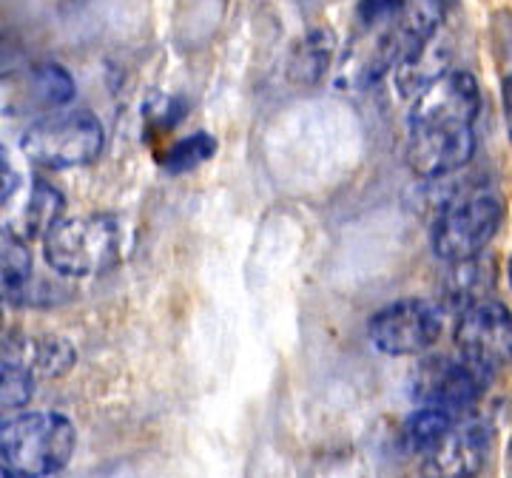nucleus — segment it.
I'll list each match as a JSON object with an SVG mask.
<instances>
[{"instance_id":"2eb2a0df","label":"nucleus","mask_w":512,"mask_h":478,"mask_svg":"<svg viewBox=\"0 0 512 478\" xmlns=\"http://www.w3.org/2000/svg\"><path fill=\"white\" fill-rule=\"evenodd\" d=\"M333 52H336L333 32L325 29V26L311 29L308 35L293 46L291 60H288V77H291L293 83H299V86L319 83L325 77V72H328Z\"/></svg>"},{"instance_id":"6ab92c4d","label":"nucleus","mask_w":512,"mask_h":478,"mask_svg":"<svg viewBox=\"0 0 512 478\" xmlns=\"http://www.w3.org/2000/svg\"><path fill=\"white\" fill-rule=\"evenodd\" d=\"M461 416L458 413H450L444 407H427L421 405V410H416L402 430V442L410 453H424L427 447L439 442L441 436L458 422Z\"/></svg>"},{"instance_id":"ddd939ff","label":"nucleus","mask_w":512,"mask_h":478,"mask_svg":"<svg viewBox=\"0 0 512 478\" xmlns=\"http://www.w3.org/2000/svg\"><path fill=\"white\" fill-rule=\"evenodd\" d=\"M0 362H9L32 376H63L77 362V350L60 336L12 333L0 342Z\"/></svg>"},{"instance_id":"f257e3e1","label":"nucleus","mask_w":512,"mask_h":478,"mask_svg":"<svg viewBox=\"0 0 512 478\" xmlns=\"http://www.w3.org/2000/svg\"><path fill=\"white\" fill-rule=\"evenodd\" d=\"M441 20V0H402L387 18L370 23L365 35L350 43L336 72V86L367 89L379 83L384 74L393 72L439 35Z\"/></svg>"},{"instance_id":"1a4fd4ad","label":"nucleus","mask_w":512,"mask_h":478,"mask_svg":"<svg viewBox=\"0 0 512 478\" xmlns=\"http://www.w3.org/2000/svg\"><path fill=\"white\" fill-rule=\"evenodd\" d=\"M510 311L495 302H478L461 311L456 325V348L464 362L490 376L510 362Z\"/></svg>"},{"instance_id":"39448f33","label":"nucleus","mask_w":512,"mask_h":478,"mask_svg":"<svg viewBox=\"0 0 512 478\" xmlns=\"http://www.w3.org/2000/svg\"><path fill=\"white\" fill-rule=\"evenodd\" d=\"M498 225H501V203L493 194L478 191L470 197H456L436 217L433 251L447 262L478 257L484 245L495 237Z\"/></svg>"},{"instance_id":"412c9836","label":"nucleus","mask_w":512,"mask_h":478,"mask_svg":"<svg viewBox=\"0 0 512 478\" xmlns=\"http://www.w3.org/2000/svg\"><path fill=\"white\" fill-rule=\"evenodd\" d=\"M35 396V376L0 362V410H18Z\"/></svg>"},{"instance_id":"f8f14e48","label":"nucleus","mask_w":512,"mask_h":478,"mask_svg":"<svg viewBox=\"0 0 512 478\" xmlns=\"http://www.w3.org/2000/svg\"><path fill=\"white\" fill-rule=\"evenodd\" d=\"M476 154L473 126L464 129H419L407 140V166L424 180H444L467 166Z\"/></svg>"},{"instance_id":"9d476101","label":"nucleus","mask_w":512,"mask_h":478,"mask_svg":"<svg viewBox=\"0 0 512 478\" xmlns=\"http://www.w3.org/2000/svg\"><path fill=\"white\" fill-rule=\"evenodd\" d=\"M487 376L464 359L433 356L421 362L413 376V399L419 405L444 407L450 413H467L484 393Z\"/></svg>"},{"instance_id":"5701e85b","label":"nucleus","mask_w":512,"mask_h":478,"mask_svg":"<svg viewBox=\"0 0 512 478\" xmlns=\"http://www.w3.org/2000/svg\"><path fill=\"white\" fill-rule=\"evenodd\" d=\"M399 3H402V0H362V3H359V18H362L365 26H370V23H376V20L387 18Z\"/></svg>"},{"instance_id":"423d86ee","label":"nucleus","mask_w":512,"mask_h":478,"mask_svg":"<svg viewBox=\"0 0 512 478\" xmlns=\"http://www.w3.org/2000/svg\"><path fill=\"white\" fill-rule=\"evenodd\" d=\"M74 77L57 63H32L0 72V114L37 117L60 111L74 97Z\"/></svg>"},{"instance_id":"20e7f679","label":"nucleus","mask_w":512,"mask_h":478,"mask_svg":"<svg viewBox=\"0 0 512 478\" xmlns=\"http://www.w3.org/2000/svg\"><path fill=\"white\" fill-rule=\"evenodd\" d=\"M20 148L35 166H89L103 151V126L92 111H52L26 129Z\"/></svg>"},{"instance_id":"b1692460","label":"nucleus","mask_w":512,"mask_h":478,"mask_svg":"<svg viewBox=\"0 0 512 478\" xmlns=\"http://www.w3.org/2000/svg\"><path fill=\"white\" fill-rule=\"evenodd\" d=\"M0 478H23V476H15V473H9V470H3V467H0Z\"/></svg>"},{"instance_id":"f03ea898","label":"nucleus","mask_w":512,"mask_h":478,"mask_svg":"<svg viewBox=\"0 0 512 478\" xmlns=\"http://www.w3.org/2000/svg\"><path fill=\"white\" fill-rule=\"evenodd\" d=\"M77 433L60 413H18L0 422V467L23 478H49L74 456Z\"/></svg>"},{"instance_id":"a211bd4d","label":"nucleus","mask_w":512,"mask_h":478,"mask_svg":"<svg viewBox=\"0 0 512 478\" xmlns=\"http://www.w3.org/2000/svg\"><path fill=\"white\" fill-rule=\"evenodd\" d=\"M444 69H447V49L436 46V37H433L421 52L407 57L393 72H396L399 92L404 97H416L424 86H430L439 74H444Z\"/></svg>"},{"instance_id":"7ed1b4c3","label":"nucleus","mask_w":512,"mask_h":478,"mask_svg":"<svg viewBox=\"0 0 512 478\" xmlns=\"http://www.w3.org/2000/svg\"><path fill=\"white\" fill-rule=\"evenodd\" d=\"M123 228L111 214H83L57 220L43 234L46 262L63 276H94L109 271L120 257Z\"/></svg>"},{"instance_id":"4be33fe9","label":"nucleus","mask_w":512,"mask_h":478,"mask_svg":"<svg viewBox=\"0 0 512 478\" xmlns=\"http://www.w3.org/2000/svg\"><path fill=\"white\" fill-rule=\"evenodd\" d=\"M20 188V174L15 163H12V154L0 146V205L9 203Z\"/></svg>"},{"instance_id":"dca6fc26","label":"nucleus","mask_w":512,"mask_h":478,"mask_svg":"<svg viewBox=\"0 0 512 478\" xmlns=\"http://www.w3.org/2000/svg\"><path fill=\"white\" fill-rule=\"evenodd\" d=\"M32 276V254L15 228L0 222V299L20 294Z\"/></svg>"},{"instance_id":"6e6552de","label":"nucleus","mask_w":512,"mask_h":478,"mask_svg":"<svg viewBox=\"0 0 512 478\" xmlns=\"http://www.w3.org/2000/svg\"><path fill=\"white\" fill-rule=\"evenodd\" d=\"M481 109V92L470 72H444L413 97L410 131L464 129Z\"/></svg>"},{"instance_id":"4468645a","label":"nucleus","mask_w":512,"mask_h":478,"mask_svg":"<svg viewBox=\"0 0 512 478\" xmlns=\"http://www.w3.org/2000/svg\"><path fill=\"white\" fill-rule=\"evenodd\" d=\"M495 288L493 259L470 257L453 262L450 274L444 279V302L453 311H467L478 302H487Z\"/></svg>"},{"instance_id":"9b49d317","label":"nucleus","mask_w":512,"mask_h":478,"mask_svg":"<svg viewBox=\"0 0 512 478\" xmlns=\"http://www.w3.org/2000/svg\"><path fill=\"white\" fill-rule=\"evenodd\" d=\"M487 453V427L458 419L439 442L421 453V478H476L484 470Z\"/></svg>"},{"instance_id":"aec40b11","label":"nucleus","mask_w":512,"mask_h":478,"mask_svg":"<svg viewBox=\"0 0 512 478\" xmlns=\"http://www.w3.org/2000/svg\"><path fill=\"white\" fill-rule=\"evenodd\" d=\"M217 151V140L208 137V134H191L180 143L168 148V154L163 157V168L171 171V174H183V171H191V168L202 166L205 160H211Z\"/></svg>"},{"instance_id":"f3484780","label":"nucleus","mask_w":512,"mask_h":478,"mask_svg":"<svg viewBox=\"0 0 512 478\" xmlns=\"http://www.w3.org/2000/svg\"><path fill=\"white\" fill-rule=\"evenodd\" d=\"M60 214H63V197L57 194L55 185H49L46 180H35L15 234L23 239L43 237L60 220Z\"/></svg>"},{"instance_id":"0eeeda50","label":"nucleus","mask_w":512,"mask_h":478,"mask_svg":"<svg viewBox=\"0 0 512 478\" xmlns=\"http://www.w3.org/2000/svg\"><path fill=\"white\" fill-rule=\"evenodd\" d=\"M441 328V311L433 302L399 299L370 319L367 333L384 356H416L439 342Z\"/></svg>"}]
</instances>
